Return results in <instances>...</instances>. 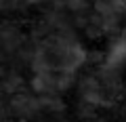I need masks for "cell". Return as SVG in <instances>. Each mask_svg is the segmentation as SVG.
Masks as SVG:
<instances>
[{
    "instance_id": "obj_1",
    "label": "cell",
    "mask_w": 126,
    "mask_h": 122,
    "mask_svg": "<svg viewBox=\"0 0 126 122\" xmlns=\"http://www.w3.org/2000/svg\"><path fill=\"white\" fill-rule=\"evenodd\" d=\"M124 61H126V38H120V40L111 46V51H109V55H107V65L109 68H118V65H122Z\"/></svg>"
}]
</instances>
